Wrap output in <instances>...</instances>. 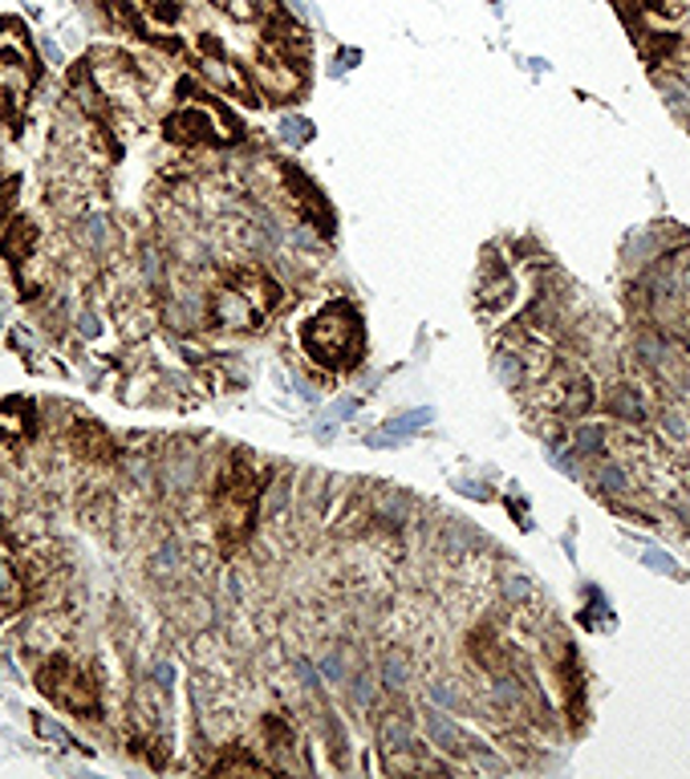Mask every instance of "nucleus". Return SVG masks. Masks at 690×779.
Segmentation results:
<instances>
[{"mask_svg": "<svg viewBox=\"0 0 690 779\" xmlns=\"http://www.w3.org/2000/svg\"><path fill=\"white\" fill-rule=\"evenodd\" d=\"M281 130H285L288 143H305L313 127H309V122H300V118H285V122H281Z\"/></svg>", "mask_w": 690, "mask_h": 779, "instance_id": "nucleus-15", "label": "nucleus"}, {"mask_svg": "<svg viewBox=\"0 0 690 779\" xmlns=\"http://www.w3.org/2000/svg\"><path fill=\"white\" fill-rule=\"evenodd\" d=\"M37 731L45 735V739H57L62 747H69V735L62 727H53V723H45V718H37Z\"/></svg>", "mask_w": 690, "mask_h": 779, "instance_id": "nucleus-17", "label": "nucleus"}, {"mask_svg": "<svg viewBox=\"0 0 690 779\" xmlns=\"http://www.w3.org/2000/svg\"><path fill=\"white\" fill-rule=\"evenodd\" d=\"M81 244H90V248H106V244H110V223H106V220H90V223H81Z\"/></svg>", "mask_w": 690, "mask_h": 779, "instance_id": "nucleus-14", "label": "nucleus"}, {"mask_svg": "<svg viewBox=\"0 0 690 779\" xmlns=\"http://www.w3.org/2000/svg\"><path fill=\"white\" fill-rule=\"evenodd\" d=\"M252 78L261 86L269 98L276 102H288V98H297L305 90V65L297 57H288V53L273 50V45H264L256 65H252Z\"/></svg>", "mask_w": 690, "mask_h": 779, "instance_id": "nucleus-6", "label": "nucleus"}, {"mask_svg": "<svg viewBox=\"0 0 690 779\" xmlns=\"http://www.w3.org/2000/svg\"><path fill=\"white\" fill-rule=\"evenodd\" d=\"M208 317L220 329H228V333H244V329H256V325L264 321L261 317V309L248 300V293L240 285H236L232 276L223 281L220 288H211V297H208Z\"/></svg>", "mask_w": 690, "mask_h": 779, "instance_id": "nucleus-7", "label": "nucleus"}, {"mask_svg": "<svg viewBox=\"0 0 690 779\" xmlns=\"http://www.w3.org/2000/svg\"><path fill=\"white\" fill-rule=\"evenodd\" d=\"M427 410H415V415H406V418H398V423H394V430H418L423 427V423H427Z\"/></svg>", "mask_w": 690, "mask_h": 779, "instance_id": "nucleus-18", "label": "nucleus"}, {"mask_svg": "<svg viewBox=\"0 0 690 779\" xmlns=\"http://www.w3.org/2000/svg\"><path fill=\"white\" fill-rule=\"evenodd\" d=\"M427 727H430V739L435 743H447V751H468L463 747V731L451 723V718H443V714H427Z\"/></svg>", "mask_w": 690, "mask_h": 779, "instance_id": "nucleus-13", "label": "nucleus"}, {"mask_svg": "<svg viewBox=\"0 0 690 779\" xmlns=\"http://www.w3.org/2000/svg\"><path fill=\"white\" fill-rule=\"evenodd\" d=\"M605 415L617 423H642V398L634 386H613L605 394Z\"/></svg>", "mask_w": 690, "mask_h": 779, "instance_id": "nucleus-12", "label": "nucleus"}, {"mask_svg": "<svg viewBox=\"0 0 690 779\" xmlns=\"http://www.w3.org/2000/svg\"><path fill=\"white\" fill-rule=\"evenodd\" d=\"M261 480L252 471V459L244 451H236L220 471V483H216V533H220L223 548L244 545L248 533H252V519H256V504H261Z\"/></svg>", "mask_w": 690, "mask_h": 779, "instance_id": "nucleus-2", "label": "nucleus"}, {"mask_svg": "<svg viewBox=\"0 0 690 779\" xmlns=\"http://www.w3.org/2000/svg\"><path fill=\"white\" fill-rule=\"evenodd\" d=\"M386 678H391V687H406V670H403V662L398 658H386Z\"/></svg>", "mask_w": 690, "mask_h": 779, "instance_id": "nucleus-16", "label": "nucleus"}, {"mask_svg": "<svg viewBox=\"0 0 690 779\" xmlns=\"http://www.w3.org/2000/svg\"><path fill=\"white\" fill-rule=\"evenodd\" d=\"M379 743H382V751H386V759L415 751V727H410V718H406V714H394V711L382 714L379 718Z\"/></svg>", "mask_w": 690, "mask_h": 779, "instance_id": "nucleus-9", "label": "nucleus"}, {"mask_svg": "<svg viewBox=\"0 0 690 779\" xmlns=\"http://www.w3.org/2000/svg\"><path fill=\"white\" fill-rule=\"evenodd\" d=\"M29 90H33V62L25 45L13 33H0V110L4 114L21 110Z\"/></svg>", "mask_w": 690, "mask_h": 779, "instance_id": "nucleus-5", "label": "nucleus"}, {"mask_svg": "<svg viewBox=\"0 0 690 779\" xmlns=\"http://www.w3.org/2000/svg\"><path fill=\"white\" fill-rule=\"evenodd\" d=\"M74 447L78 451H86L90 459H110L114 454V442H110V435H106L94 418H78L74 423Z\"/></svg>", "mask_w": 690, "mask_h": 779, "instance_id": "nucleus-11", "label": "nucleus"}, {"mask_svg": "<svg viewBox=\"0 0 690 779\" xmlns=\"http://www.w3.org/2000/svg\"><path fill=\"white\" fill-rule=\"evenodd\" d=\"M199 69H204V78H208L220 94H236V98H248V102H252V86H248L244 69H240L236 62H228V57H220L211 45H208V53L199 57Z\"/></svg>", "mask_w": 690, "mask_h": 779, "instance_id": "nucleus-8", "label": "nucleus"}, {"mask_svg": "<svg viewBox=\"0 0 690 779\" xmlns=\"http://www.w3.org/2000/svg\"><path fill=\"white\" fill-rule=\"evenodd\" d=\"M300 345H305V353H309L321 370H333V374L353 370L365 353L362 317H358V309H353L350 300H326V305L309 317V325H305Z\"/></svg>", "mask_w": 690, "mask_h": 779, "instance_id": "nucleus-1", "label": "nucleus"}, {"mask_svg": "<svg viewBox=\"0 0 690 779\" xmlns=\"http://www.w3.org/2000/svg\"><path fill=\"white\" fill-rule=\"evenodd\" d=\"M37 687L41 694L50 702H57L62 711H74L81 714V718H86V714H98V687H94L90 674H86L78 662H69L62 654L41 666Z\"/></svg>", "mask_w": 690, "mask_h": 779, "instance_id": "nucleus-3", "label": "nucleus"}, {"mask_svg": "<svg viewBox=\"0 0 690 779\" xmlns=\"http://www.w3.org/2000/svg\"><path fill=\"white\" fill-rule=\"evenodd\" d=\"M0 244H4V256L13 260V264H25L33 256V248H37V228L29 220H13L0 235Z\"/></svg>", "mask_w": 690, "mask_h": 779, "instance_id": "nucleus-10", "label": "nucleus"}, {"mask_svg": "<svg viewBox=\"0 0 690 779\" xmlns=\"http://www.w3.org/2000/svg\"><path fill=\"white\" fill-rule=\"evenodd\" d=\"M167 134L183 146H208V143H232L236 127L220 106L204 102V98H187L179 114H171Z\"/></svg>", "mask_w": 690, "mask_h": 779, "instance_id": "nucleus-4", "label": "nucleus"}]
</instances>
